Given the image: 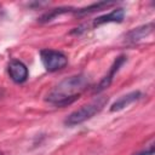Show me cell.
<instances>
[{
  "label": "cell",
  "mask_w": 155,
  "mask_h": 155,
  "mask_svg": "<svg viewBox=\"0 0 155 155\" xmlns=\"http://www.w3.org/2000/svg\"><path fill=\"white\" fill-rule=\"evenodd\" d=\"M88 86V78L84 74L73 75L61 81L48 94L46 101L51 104L64 107L79 98L81 92Z\"/></svg>",
  "instance_id": "obj_1"
},
{
  "label": "cell",
  "mask_w": 155,
  "mask_h": 155,
  "mask_svg": "<svg viewBox=\"0 0 155 155\" xmlns=\"http://www.w3.org/2000/svg\"><path fill=\"white\" fill-rule=\"evenodd\" d=\"M107 103H108V97L102 96V97L96 98V99L92 101L91 103L82 105L81 108L74 110L73 113H70V114L67 116V119L64 120L65 126L73 127V126H76V125H80V124L85 122L86 120L91 119V117L94 116L97 113H99V111L105 107Z\"/></svg>",
  "instance_id": "obj_2"
},
{
  "label": "cell",
  "mask_w": 155,
  "mask_h": 155,
  "mask_svg": "<svg viewBox=\"0 0 155 155\" xmlns=\"http://www.w3.org/2000/svg\"><path fill=\"white\" fill-rule=\"evenodd\" d=\"M40 57H41V62H42L45 69L51 73L61 70L68 64L67 56L59 51H54V50H50V48L41 50Z\"/></svg>",
  "instance_id": "obj_3"
},
{
  "label": "cell",
  "mask_w": 155,
  "mask_h": 155,
  "mask_svg": "<svg viewBox=\"0 0 155 155\" xmlns=\"http://www.w3.org/2000/svg\"><path fill=\"white\" fill-rule=\"evenodd\" d=\"M7 71H8L11 80L16 84H23L28 79V68L25 67L23 62L18 59H12L8 63Z\"/></svg>",
  "instance_id": "obj_4"
},
{
  "label": "cell",
  "mask_w": 155,
  "mask_h": 155,
  "mask_svg": "<svg viewBox=\"0 0 155 155\" xmlns=\"http://www.w3.org/2000/svg\"><path fill=\"white\" fill-rule=\"evenodd\" d=\"M126 62V56H119L115 61H114V63H113V65L110 67V70H109V73L102 79V81L99 82V85L97 86V88L94 90V92H101V91H103L104 88H107L110 84H111V81H113V79H114V75L117 73V70L120 69V67L124 64Z\"/></svg>",
  "instance_id": "obj_5"
},
{
  "label": "cell",
  "mask_w": 155,
  "mask_h": 155,
  "mask_svg": "<svg viewBox=\"0 0 155 155\" xmlns=\"http://www.w3.org/2000/svg\"><path fill=\"white\" fill-rule=\"evenodd\" d=\"M142 97V93L139 91H132L130 93H126L124 96H121L117 101H115L111 107H110V111L114 113V111H120L125 108H127L128 105H131L132 103L137 102L138 99H140Z\"/></svg>",
  "instance_id": "obj_6"
},
{
  "label": "cell",
  "mask_w": 155,
  "mask_h": 155,
  "mask_svg": "<svg viewBox=\"0 0 155 155\" xmlns=\"http://www.w3.org/2000/svg\"><path fill=\"white\" fill-rule=\"evenodd\" d=\"M153 29H154V23H148V24L137 27V28L130 30L126 34V41L127 42H132V44L138 42L142 39H144L148 35H150L153 33Z\"/></svg>",
  "instance_id": "obj_7"
},
{
  "label": "cell",
  "mask_w": 155,
  "mask_h": 155,
  "mask_svg": "<svg viewBox=\"0 0 155 155\" xmlns=\"http://www.w3.org/2000/svg\"><path fill=\"white\" fill-rule=\"evenodd\" d=\"M124 17H125V10L119 7V8L113 10L108 15H103V16H99L96 19H93V27H98V25H102L105 23H120V22H122Z\"/></svg>",
  "instance_id": "obj_8"
},
{
  "label": "cell",
  "mask_w": 155,
  "mask_h": 155,
  "mask_svg": "<svg viewBox=\"0 0 155 155\" xmlns=\"http://www.w3.org/2000/svg\"><path fill=\"white\" fill-rule=\"evenodd\" d=\"M115 5V2H108V1H101V2H94L87 7H84V8H80V10H75V15L78 16H84V15H88V13H92L94 11H99V10H103L104 7H109V6H113Z\"/></svg>",
  "instance_id": "obj_9"
},
{
  "label": "cell",
  "mask_w": 155,
  "mask_h": 155,
  "mask_svg": "<svg viewBox=\"0 0 155 155\" xmlns=\"http://www.w3.org/2000/svg\"><path fill=\"white\" fill-rule=\"evenodd\" d=\"M68 12H75V10H73V8H70V7L52 8L50 12H46L45 15H42V16L39 18V22H41V23H46V22L52 21V19H53V18H56L57 16L63 15V13H68Z\"/></svg>",
  "instance_id": "obj_10"
},
{
  "label": "cell",
  "mask_w": 155,
  "mask_h": 155,
  "mask_svg": "<svg viewBox=\"0 0 155 155\" xmlns=\"http://www.w3.org/2000/svg\"><path fill=\"white\" fill-rule=\"evenodd\" d=\"M153 154H154V144L151 143V144H149L148 148H145L144 150H142L137 154H133V155H153Z\"/></svg>",
  "instance_id": "obj_11"
},
{
  "label": "cell",
  "mask_w": 155,
  "mask_h": 155,
  "mask_svg": "<svg viewBox=\"0 0 155 155\" xmlns=\"http://www.w3.org/2000/svg\"><path fill=\"white\" fill-rule=\"evenodd\" d=\"M0 155H2V153H1V151H0Z\"/></svg>",
  "instance_id": "obj_12"
}]
</instances>
